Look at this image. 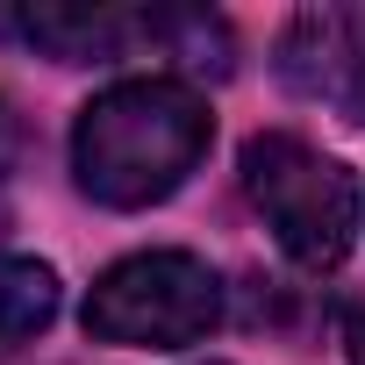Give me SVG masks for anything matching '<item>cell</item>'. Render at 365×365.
I'll return each instance as SVG.
<instances>
[{"label": "cell", "mask_w": 365, "mask_h": 365, "mask_svg": "<svg viewBox=\"0 0 365 365\" xmlns=\"http://www.w3.org/2000/svg\"><path fill=\"white\" fill-rule=\"evenodd\" d=\"M215 143V115L187 79H122L72 122V172L101 208H150Z\"/></svg>", "instance_id": "obj_1"}, {"label": "cell", "mask_w": 365, "mask_h": 365, "mask_svg": "<svg viewBox=\"0 0 365 365\" xmlns=\"http://www.w3.org/2000/svg\"><path fill=\"white\" fill-rule=\"evenodd\" d=\"M244 194L272 222L279 251L301 272H336L358 230V187L336 158L301 143L294 129H265L244 143Z\"/></svg>", "instance_id": "obj_2"}, {"label": "cell", "mask_w": 365, "mask_h": 365, "mask_svg": "<svg viewBox=\"0 0 365 365\" xmlns=\"http://www.w3.org/2000/svg\"><path fill=\"white\" fill-rule=\"evenodd\" d=\"M222 322V279L194 251H136L86 294V336L129 351H179Z\"/></svg>", "instance_id": "obj_3"}, {"label": "cell", "mask_w": 365, "mask_h": 365, "mask_svg": "<svg viewBox=\"0 0 365 365\" xmlns=\"http://www.w3.org/2000/svg\"><path fill=\"white\" fill-rule=\"evenodd\" d=\"M279 79L344 122H365V8H301L279 36Z\"/></svg>", "instance_id": "obj_4"}, {"label": "cell", "mask_w": 365, "mask_h": 365, "mask_svg": "<svg viewBox=\"0 0 365 365\" xmlns=\"http://www.w3.org/2000/svg\"><path fill=\"white\" fill-rule=\"evenodd\" d=\"M0 29L58 65H115L136 58L143 43L165 51L158 8H0Z\"/></svg>", "instance_id": "obj_5"}, {"label": "cell", "mask_w": 365, "mask_h": 365, "mask_svg": "<svg viewBox=\"0 0 365 365\" xmlns=\"http://www.w3.org/2000/svg\"><path fill=\"white\" fill-rule=\"evenodd\" d=\"M58 315V272L43 258H0V358Z\"/></svg>", "instance_id": "obj_6"}, {"label": "cell", "mask_w": 365, "mask_h": 365, "mask_svg": "<svg viewBox=\"0 0 365 365\" xmlns=\"http://www.w3.org/2000/svg\"><path fill=\"white\" fill-rule=\"evenodd\" d=\"M344 351H351V365H365V308L344 315Z\"/></svg>", "instance_id": "obj_7"}, {"label": "cell", "mask_w": 365, "mask_h": 365, "mask_svg": "<svg viewBox=\"0 0 365 365\" xmlns=\"http://www.w3.org/2000/svg\"><path fill=\"white\" fill-rule=\"evenodd\" d=\"M0 165H8V101H0Z\"/></svg>", "instance_id": "obj_8"}]
</instances>
